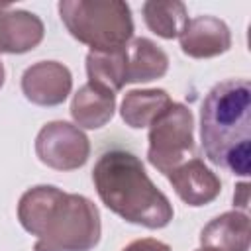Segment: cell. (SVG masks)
Returning <instances> with one entry per match:
<instances>
[{"mask_svg":"<svg viewBox=\"0 0 251 251\" xmlns=\"http://www.w3.org/2000/svg\"><path fill=\"white\" fill-rule=\"evenodd\" d=\"M18 220L37 237L33 251H90L102 233L96 204L53 184L27 188L18 202Z\"/></svg>","mask_w":251,"mask_h":251,"instance_id":"cell-1","label":"cell"},{"mask_svg":"<svg viewBox=\"0 0 251 251\" xmlns=\"http://www.w3.org/2000/svg\"><path fill=\"white\" fill-rule=\"evenodd\" d=\"M200 141L216 167L237 176L251 173V84L227 78L210 88L200 108Z\"/></svg>","mask_w":251,"mask_h":251,"instance_id":"cell-2","label":"cell"},{"mask_svg":"<svg viewBox=\"0 0 251 251\" xmlns=\"http://www.w3.org/2000/svg\"><path fill=\"white\" fill-rule=\"evenodd\" d=\"M94 188L102 204L122 220L147 229L167 227L173 204L151 182L143 163L129 151L112 149L98 157L92 169Z\"/></svg>","mask_w":251,"mask_h":251,"instance_id":"cell-3","label":"cell"},{"mask_svg":"<svg viewBox=\"0 0 251 251\" xmlns=\"http://www.w3.org/2000/svg\"><path fill=\"white\" fill-rule=\"evenodd\" d=\"M59 16L67 31L90 51H112L133 39L131 10L122 0H61Z\"/></svg>","mask_w":251,"mask_h":251,"instance_id":"cell-4","label":"cell"},{"mask_svg":"<svg viewBox=\"0 0 251 251\" xmlns=\"http://www.w3.org/2000/svg\"><path fill=\"white\" fill-rule=\"evenodd\" d=\"M196 157L194 116L180 102H171L149 126L147 161L163 175Z\"/></svg>","mask_w":251,"mask_h":251,"instance_id":"cell-5","label":"cell"},{"mask_svg":"<svg viewBox=\"0 0 251 251\" xmlns=\"http://www.w3.org/2000/svg\"><path fill=\"white\" fill-rule=\"evenodd\" d=\"M35 155L43 165L55 171H75L88 161L90 141L80 127L55 120L39 129L35 137Z\"/></svg>","mask_w":251,"mask_h":251,"instance_id":"cell-6","label":"cell"},{"mask_svg":"<svg viewBox=\"0 0 251 251\" xmlns=\"http://www.w3.org/2000/svg\"><path fill=\"white\" fill-rule=\"evenodd\" d=\"M73 90V75L59 61H39L22 75L24 96L37 106H59Z\"/></svg>","mask_w":251,"mask_h":251,"instance_id":"cell-7","label":"cell"},{"mask_svg":"<svg viewBox=\"0 0 251 251\" xmlns=\"http://www.w3.org/2000/svg\"><path fill=\"white\" fill-rule=\"evenodd\" d=\"M169 182L173 184L176 196L188 206H206L214 202L222 192L220 176L204 165L202 159L192 157L186 163L178 165L167 175Z\"/></svg>","mask_w":251,"mask_h":251,"instance_id":"cell-8","label":"cell"},{"mask_svg":"<svg viewBox=\"0 0 251 251\" xmlns=\"http://www.w3.org/2000/svg\"><path fill=\"white\" fill-rule=\"evenodd\" d=\"M180 49L192 59L218 57L231 47V31L227 24L214 16H196L186 22L178 35Z\"/></svg>","mask_w":251,"mask_h":251,"instance_id":"cell-9","label":"cell"},{"mask_svg":"<svg viewBox=\"0 0 251 251\" xmlns=\"http://www.w3.org/2000/svg\"><path fill=\"white\" fill-rule=\"evenodd\" d=\"M45 35L39 16L0 4V53L22 55L35 49Z\"/></svg>","mask_w":251,"mask_h":251,"instance_id":"cell-10","label":"cell"},{"mask_svg":"<svg viewBox=\"0 0 251 251\" xmlns=\"http://www.w3.org/2000/svg\"><path fill=\"white\" fill-rule=\"evenodd\" d=\"M251 226L249 216L239 210L224 212L210 220L200 231L202 247L216 251H249Z\"/></svg>","mask_w":251,"mask_h":251,"instance_id":"cell-11","label":"cell"},{"mask_svg":"<svg viewBox=\"0 0 251 251\" xmlns=\"http://www.w3.org/2000/svg\"><path fill=\"white\" fill-rule=\"evenodd\" d=\"M116 110V94L96 84H82L71 102V116L76 127L100 129L106 126Z\"/></svg>","mask_w":251,"mask_h":251,"instance_id":"cell-12","label":"cell"},{"mask_svg":"<svg viewBox=\"0 0 251 251\" xmlns=\"http://www.w3.org/2000/svg\"><path fill=\"white\" fill-rule=\"evenodd\" d=\"M127 82H149L167 75L169 55L147 37H133L126 45Z\"/></svg>","mask_w":251,"mask_h":251,"instance_id":"cell-13","label":"cell"},{"mask_svg":"<svg viewBox=\"0 0 251 251\" xmlns=\"http://www.w3.org/2000/svg\"><path fill=\"white\" fill-rule=\"evenodd\" d=\"M171 102H173L171 96L163 88L129 90V92H126V96L122 100L120 114H122V120L129 127L141 129V127H149L151 122L165 108L171 106Z\"/></svg>","mask_w":251,"mask_h":251,"instance_id":"cell-14","label":"cell"},{"mask_svg":"<svg viewBox=\"0 0 251 251\" xmlns=\"http://www.w3.org/2000/svg\"><path fill=\"white\" fill-rule=\"evenodd\" d=\"M88 82L110 92H118L127 84L126 45L112 51H88L86 55Z\"/></svg>","mask_w":251,"mask_h":251,"instance_id":"cell-15","label":"cell"},{"mask_svg":"<svg viewBox=\"0 0 251 251\" xmlns=\"http://www.w3.org/2000/svg\"><path fill=\"white\" fill-rule=\"evenodd\" d=\"M145 25L163 39H175L182 33L188 12L178 0H147L141 6Z\"/></svg>","mask_w":251,"mask_h":251,"instance_id":"cell-16","label":"cell"},{"mask_svg":"<svg viewBox=\"0 0 251 251\" xmlns=\"http://www.w3.org/2000/svg\"><path fill=\"white\" fill-rule=\"evenodd\" d=\"M122 251H171V247L159 239H153V237H141V239H135L131 241L129 245H126Z\"/></svg>","mask_w":251,"mask_h":251,"instance_id":"cell-17","label":"cell"},{"mask_svg":"<svg viewBox=\"0 0 251 251\" xmlns=\"http://www.w3.org/2000/svg\"><path fill=\"white\" fill-rule=\"evenodd\" d=\"M233 206H235L239 212L247 210V206H249V184H247V182H239V184L235 186V192H233Z\"/></svg>","mask_w":251,"mask_h":251,"instance_id":"cell-18","label":"cell"},{"mask_svg":"<svg viewBox=\"0 0 251 251\" xmlns=\"http://www.w3.org/2000/svg\"><path fill=\"white\" fill-rule=\"evenodd\" d=\"M4 78H6V71H4V65L0 63V88H2V84H4Z\"/></svg>","mask_w":251,"mask_h":251,"instance_id":"cell-19","label":"cell"},{"mask_svg":"<svg viewBox=\"0 0 251 251\" xmlns=\"http://www.w3.org/2000/svg\"><path fill=\"white\" fill-rule=\"evenodd\" d=\"M196 251H216V249H210V247H200V249H196Z\"/></svg>","mask_w":251,"mask_h":251,"instance_id":"cell-20","label":"cell"}]
</instances>
